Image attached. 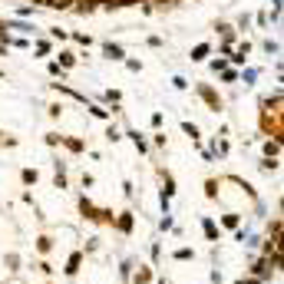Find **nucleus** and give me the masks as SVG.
Masks as SVG:
<instances>
[{"label": "nucleus", "mask_w": 284, "mask_h": 284, "mask_svg": "<svg viewBox=\"0 0 284 284\" xmlns=\"http://www.w3.org/2000/svg\"><path fill=\"white\" fill-rule=\"evenodd\" d=\"M198 93H202V99H205V103L212 106V109H221V99H218V96H215L208 86H198Z\"/></svg>", "instance_id": "f257e3e1"}, {"label": "nucleus", "mask_w": 284, "mask_h": 284, "mask_svg": "<svg viewBox=\"0 0 284 284\" xmlns=\"http://www.w3.org/2000/svg\"><path fill=\"white\" fill-rule=\"evenodd\" d=\"M116 225H119V231H132V215H129V212H122Z\"/></svg>", "instance_id": "f03ea898"}, {"label": "nucleus", "mask_w": 284, "mask_h": 284, "mask_svg": "<svg viewBox=\"0 0 284 284\" xmlns=\"http://www.w3.org/2000/svg\"><path fill=\"white\" fill-rule=\"evenodd\" d=\"M79 261H83V254H73L70 264H66V274H76V271H79Z\"/></svg>", "instance_id": "7ed1b4c3"}, {"label": "nucleus", "mask_w": 284, "mask_h": 284, "mask_svg": "<svg viewBox=\"0 0 284 284\" xmlns=\"http://www.w3.org/2000/svg\"><path fill=\"white\" fill-rule=\"evenodd\" d=\"M149 281H152V271H149V268H142L139 274H135V281H132V284H149Z\"/></svg>", "instance_id": "20e7f679"}, {"label": "nucleus", "mask_w": 284, "mask_h": 284, "mask_svg": "<svg viewBox=\"0 0 284 284\" xmlns=\"http://www.w3.org/2000/svg\"><path fill=\"white\" fill-rule=\"evenodd\" d=\"M63 146L70 152H83V142H79V139H63Z\"/></svg>", "instance_id": "39448f33"}, {"label": "nucleus", "mask_w": 284, "mask_h": 284, "mask_svg": "<svg viewBox=\"0 0 284 284\" xmlns=\"http://www.w3.org/2000/svg\"><path fill=\"white\" fill-rule=\"evenodd\" d=\"M73 0H47V7H56V10H66Z\"/></svg>", "instance_id": "423d86ee"}, {"label": "nucleus", "mask_w": 284, "mask_h": 284, "mask_svg": "<svg viewBox=\"0 0 284 284\" xmlns=\"http://www.w3.org/2000/svg\"><path fill=\"white\" fill-rule=\"evenodd\" d=\"M106 56H109V60H122V50L119 47H106Z\"/></svg>", "instance_id": "0eeeda50"}, {"label": "nucleus", "mask_w": 284, "mask_h": 284, "mask_svg": "<svg viewBox=\"0 0 284 284\" xmlns=\"http://www.w3.org/2000/svg\"><path fill=\"white\" fill-rule=\"evenodd\" d=\"M37 248H40V251H43V254H47L50 248H53V241H50V238H40V241H37Z\"/></svg>", "instance_id": "6e6552de"}, {"label": "nucleus", "mask_w": 284, "mask_h": 284, "mask_svg": "<svg viewBox=\"0 0 284 284\" xmlns=\"http://www.w3.org/2000/svg\"><path fill=\"white\" fill-rule=\"evenodd\" d=\"M205 235H208V238H212V241H215V238H218V228H215L212 221H205Z\"/></svg>", "instance_id": "1a4fd4ad"}, {"label": "nucleus", "mask_w": 284, "mask_h": 284, "mask_svg": "<svg viewBox=\"0 0 284 284\" xmlns=\"http://www.w3.org/2000/svg\"><path fill=\"white\" fill-rule=\"evenodd\" d=\"M24 182H27V185H33V182H37V172H33V169H27V172H24Z\"/></svg>", "instance_id": "9d476101"}]
</instances>
